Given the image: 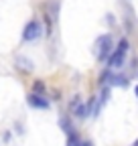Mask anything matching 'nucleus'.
Segmentation results:
<instances>
[{
  "label": "nucleus",
  "mask_w": 138,
  "mask_h": 146,
  "mask_svg": "<svg viewBox=\"0 0 138 146\" xmlns=\"http://www.w3.org/2000/svg\"><path fill=\"white\" fill-rule=\"evenodd\" d=\"M73 112H75V116H77V118H85L90 110H88V106H81V104H77V106L73 108Z\"/></svg>",
  "instance_id": "obj_7"
},
{
  "label": "nucleus",
  "mask_w": 138,
  "mask_h": 146,
  "mask_svg": "<svg viewBox=\"0 0 138 146\" xmlns=\"http://www.w3.org/2000/svg\"><path fill=\"white\" fill-rule=\"evenodd\" d=\"M33 89H34V94H43V91H45V81L43 79H37V81L33 83Z\"/></svg>",
  "instance_id": "obj_9"
},
{
  "label": "nucleus",
  "mask_w": 138,
  "mask_h": 146,
  "mask_svg": "<svg viewBox=\"0 0 138 146\" xmlns=\"http://www.w3.org/2000/svg\"><path fill=\"white\" fill-rule=\"evenodd\" d=\"M110 51H112V36H108V35L100 36L98 43H96V57L100 61H104V59H108Z\"/></svg>",
  "instance_id": "obj_1"
},
{
  "label": "nucleus",
  "mask_w": 138,
  "mask_h": 146,
  "mask_svg": "<svg viewBox=\"0 0 138 146\" xmlns=\"http://www.w3.org/2000/svg\"><path fill=\"white\" fill-rule=\"evenodd\" d=\"M59 124L63 126V130H65L67 134H69V132H73V128H71V124H69V120H67V118H61V120H59Z\"/></svg>",
  "instance_id": "obj_11"
},
{
  "label": "nucleus",
  "mask_w": 138,
  "mask_h": 146,
  "mask_svg": "<svg viewBox=\"0 0 138 146\" xmlns=\"http://www.w3.org/2000/svg\"><path fill=\"white\" fill-rule=\"evenodd\" d=\"M57 4L55 2H47L43 12H45V23H47V35H53V29H55V21H57Z\"/></svg>",
  "instance_id": "obj_2"
},
{
  "label": "nucleus",
  "mask_w": 138,
  "mask_h": 146,
  "mask_svg": "<svg viewBox=\"0 0 138 146\" xmlns=\"http://www.w3.org/2000/svg\"><path fill=\"white\" fill-rule=\"evenodd\" d=\"M116 51H118V53H122V55H126V51H128V41L122 39V41L118 43V49H116Z\"/></svg>",
  "instance_id": "obj_10"
},
{
  "label": "nucleus",
  "mask_w": 138,
  "mask_h": 146,
  "mask_svg": "<svg viewBox=\"0 0 138 146\" xmlns=\"http://www.w3.org/2000/svg\"><path fill=\"white\" fill-rule=\"evenodd\" d=\"M134 94H136V98H138V85H136V87H134Z\"/></svg>",
  "instance_id": "obj_12"
},
{
  "label": "nucleus",
  "mask_w": 138,
  "mask_h": 146,
  "mask_svg": "<svg viewBox=\"0 0 138 146\" xmlns=\"http://www.w3.org/2000/svg\"><path fill=\"white\" fill-rule=\"evenodd\" d=\"M16 65H19V69H23V71H27V73L33 71V63H31L29 59H25V57H19V59H16Z\"/></svg>",
  "instance_id": "obj_6"
},
{
  "label": "nucleus",
  "mask_w": 138,
  "mask_h": 146,
  "mask_svg": "<svg viewBox=\"0 0 138 146\" xmlns=\"http://www.w3.org/2000/svg\"><path fill=\"white\" fill-rule=\"evenodd\" d=\"M67 146H81L79 136H77V134H73V132H69V142H67Z\"/></svg>",
  "instance_id": "obj_8"
},
{
  "label": "nucleus",
  "mask_w": 138,
  "mask_h": 146,
  "mask_svg": "<svg viewBox=\"0 0 138 146\" xmlns=\"http://www.w3.org/2000/svg\"><path fill=\"white\" fill-rule=\"evenodd\" d=\"M43 33V27L39 21H31L27 27H25V33H23V39L25 41H34V39H39Z\"/></svg>",
  "instance_id": "obj_3"
},
{
  "label": "nucleus",
  "mask_w": 138,
  "mask_h": 146,
  "mask_svg": "<svg viewBox=\"0 0 138 146\" xmlns=\"http://www.w3.org/2000/svg\"><path fill=\"white\" fill-rule=\"evenodd\" d=\"M122 63H124V55H122V53H118V51H116V53L112 55V57L108 59V65H110L112 69H118V67H122Z\"/></svg>",
  "instance_id": "obj_5"
},
{
  "label": "nucleus",
  "mask_w": 138,
  "mask_h": 146,
  "mask_svg": "<svg viewBox=\"0 0 138 146\" xmlns=\"http://www.w3.org/2000/svg\"><path fill=\"white\" fill-rule=\"evenodd\" d=\"M27 102H29V106H33V108H41V110H47V108H49V102H47L43 96H39V94H31V96L27 98Z\"/></svg>",
  "instance_id": "obj_4"
}]
</instances>
